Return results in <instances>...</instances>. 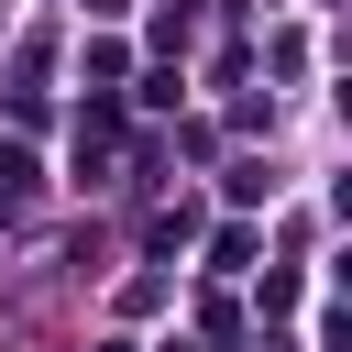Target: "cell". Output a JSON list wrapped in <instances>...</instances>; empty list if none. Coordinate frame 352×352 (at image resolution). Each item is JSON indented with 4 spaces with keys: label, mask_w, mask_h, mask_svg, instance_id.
I'll return each mask as SVG.
<instances>
[{
    "label": "cell",
    "mask_w": 352,
    "mask_h": 352,
    "mask_svg": "<svg viewBox=\"0 0 352 352\" xmlns=\"http://www.w3.org/2000/svg\"><path fill=\"white\" fill-rule=\"evenodd\" d=\"M99 352H132V341H99Z\"/></svg>",
    "instance_id": "cell-2"
},
{
    "label": "cell",
    "mask_w": 352,
    "mask_h": 352,
    "mask_svg": "<svg viewBox=\"0 0 352 352\" xmlns=\"http://www.w3.org/2000/svg\"><path fill=\"white\" fill-rule=\"evenodd\" d=\"M22 187H33V154H22V143H0V198H22Z\"/></svg>",
    "instance_id": "cell-1"
}]
</instances>
